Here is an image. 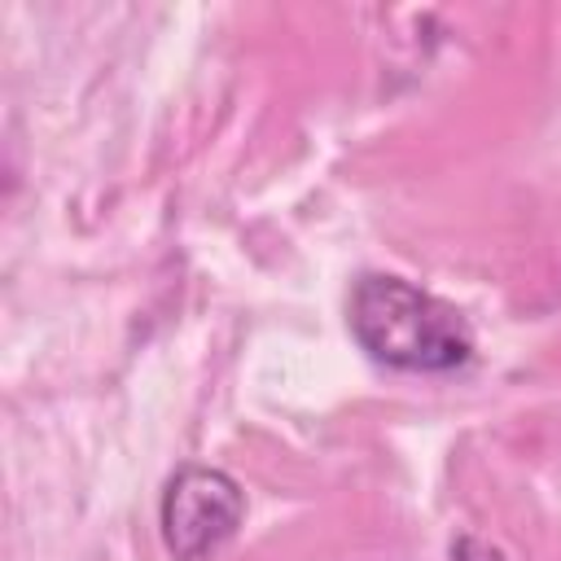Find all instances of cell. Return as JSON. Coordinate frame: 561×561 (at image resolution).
<instances>
[{"label": "cell", "mask_w": 561, "mask_h": 561, "mask_svg": "<svg viewBox=\"0 0 561 561\" xmlns=\"http://www.w3.org/2000/svg\"><path fill=\"white\" fill-rule=\"evenodd\" d=\"M351 333L373 359L408 373H447L473 355V333L456 307L381 272L355 280Z\"/></svg>", "instance_id": "obj_1"}, {"label": "cell", "mask_w": 561, "mask_h": 561, "mask_svg": "<svg viewBox=\"0 0 561 561\" xmlns=\"http://www.w3.org/2000/svg\"><path fill=\"white\" fill-rule=\"evenodd\" d=\"M245 495L232 473L210 465H184L162 491V539L175 561L215 557L241 526Z\"/></svg>", "instance_id": "obj_2"}, {"label": "cell", "mask_w": 561, "mask_h": 561, "mask_svg": "<svg viewBox=\"0 0 561 561\" xmlns=\"http://www.w3.org/2000/svg\"><path fill=\"white\" fill-rule=\"evenodd\" d=\"M451 561H508V552L491 539H478V535H460L456 548H451Z\"/></svg>", "instance_id": "obj_3"}]
</instances>
